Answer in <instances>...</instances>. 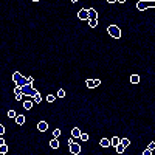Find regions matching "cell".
<instances>
[{
    "label": "cell",
    "mask_w": 155,
    "mask_h": 155,
    "mask_svg": "<svg viewBox=\"0 0 155 155\" xmlns=\"http://www.w3.org/2000/svg\"><path fill=\"white\" fill-rule=\"evenodd\" d=\"M13 81H14V84H16V87H23V85L26 84V79L22 76L19 71H14V73H13Z\"/></svg>",
    "instance_id": "1"
},
{
    "label": "cell",
    "mask_w": 155,
    "mask_h": 155,
    "mask_svg": "<svg viewBox=\"0 0 155 155\" xmlns=\"http://www.w3.org/2000/svg\"><path fill=\"white\" fill-rule=\"evenodd\" d=\"M107 31H109V34H110L112 37H115V39H119L121 37V30L116 26V25H110L107 28Z\"/></svg>",
    "instance_id": "2"
},
{
    "label": "cell",
    "mask_w": 155,
    "mask_h": 155,
    "mask_svg": "<svg viewBox=\"0 0 155 155\" xmlns=\"http://www.w3.org/2000/svg\"><path fill=\"white\" fill-rule=\"evenodd\" d=\"M37 93V90L33 87V85H23V87H22V95H25V96H33Z\"/></svg>",
    "instance_id": "3"
},
{
    "label": "cell",
    "mask_w": 155,
    "mask_h": 155,
    "mask_svg": "<svg viewBox=\"0 0 155 155\" xmlns=\"http://www.w3.org/2000/svg\"><path fill=\"white\" fill-rule=\"evenodd\" d=\"M149 5H154V2L151 0H140V2H136V9L138 11H144V9H147L149 8Z\"/></svg>",
    "instance_id": "4"
},
{
    "label": "cell",
    "mask_w": 155,
    "mask_h": 155,
    "mask_svg": "<svg viewBox=\"0 0 155 155\" xmlns=\"http://www.w3.org/2000/svg\"><path fill=\"white\" fill-rule=\"evenodd\" d=\"M68 146H70V152L73 155H78L79 152H81V146H79L78 143H71V144H68Z\"/></svg>",
    "instance_id": "5"
},
{
    "label": "cell",
    "mask_w": 155,
    "mask_h": 155,
    "mask_svg": "<svg viewBox=\"0 0 155 155\" xmlns=\"http://www.w3.org/2000/svg\"><path fill=\"white\" fill-rule=\"evenodd\" d=\"M78 19L81 20H89V14H87V8H82L78 11Z\"/></svg>",
    "instance_id": "6"
},
{
    "label": "cell",
    "mask_w": 155,
    "mask_h": 155,
    "mask_svg": "<svg viewBox=\"0 0 155 155\" xmlns=\"http://www.w3.org/2000/svg\"><path fill=\"white\" fill-rule=\"evenodd\" d=\"M85 82H87V87L89 89H95V87H98V85L101 84L99 79H87Z\"/></svg>",
    "instance_id": "7"
},
{
    "label": "cell",
    "mask_w": 155,
    "mask_h": 155,
    "mask_svg": "<svg viewBox=\"0 0 155 155\" xmlns=\"http://www.w3.org/2000/svg\"><path fill=\"white\" fill-rule=\"evenodd\" d=\"M87 14H89V20L90 19H96L98 20V11L95 8H87Z\"/></svg>",
    "instance_id": "8"
},
{
    "label": "cell",
    "mask_w": 155,
    "mask_h": 155,
    "mask_svg": "<svg viewBox=\"0 0 155 155\" xmlns=\"http://www.w3.org/2000/svg\"><path fill=\"white\" fill-rule=\"evenodd\" d=\"M37 130L39 132H47L48 130V123L47 121H41L37 124Z\"/></svg>",
    "instance_id": "9"
},
{
    "label": "cell",
    "mask_w": 155,
    "mask_h": 155,
    "mask_svg": "<svg viewBox=\"0 0 155 155\" xmlns=\"http://www.w3.org/2000/svg\"><path fill=\"white\" fill-rule=\"evenodd\" d=\"M25 109V110H31L33 109V101L31 99H26V101H23V106H22Z\"/></svg>",
    "instance_id": "10"
},
{
    "label": "cell",
    "mask_w": 155,
    "mask_h": 155,
    "mask_svg": "<svg viewBox=\"0 0 155 155\" xmlns=\"http://www.w3.org/2000/svg\"><path fill=\"white\" fill-rule=\"evenodd\" d=\"M81 133H82V132L79 130L78 127H73V130H71V138H79Z\"/></svg>",
    "instance_id": "11"
},
{
    "label": "cell",
    "mask_w": 155,
    "mask_h": 155,
    "mask_svg": "<svg viewBox=\"0 0 155 155\" xmlns=\"http://www.w3.org/2000/svg\"><path fill=\"white\" fill-rule=\"evenodd\" d=\"M50 146H51V149H59V140H57V138H53V140H51L50 141Z\"/></svg>",
    "instance_id": "12"
},
{
    "label": "cell",
    "mask_w": 155,
    "mask_h": 155,
    "mask_svg": "<svg viewBox=\"0 0 155 155\" xmlns=\"http://www.w3.org/2000/svg\"><path fill=\"white\" fill-rule=\"evenodd\" d=\"M16 123L19 126H23L25 124V116H23V115H17V116H16Z\"/></svg>",
    "instance_id": "13"
},
{
    "label": "cell",
    "mask_w": 155,
    "mask_h": 155,
    "mask_svg": "<svg viewBox=\"0 0 155 155\" xmlns=\"http://www.w3.org/2000/svg\"><path fill=\"white\" fill-rule=\"evenodd\" d=\"M119 141H121V140H119V138H118V136H113V138H112V141H110V146H113V147H116V146L119 144Z\"/></svg>",
    "instance_id": "14"
},
{
    "label": "cell",
    "mask_w": 155,
    "mask_h": 155,
    "mask_svg": "<svg viewBox=\"0 0 155 155\" xmlns=\"http://www.w3.org/2000/svg\"><path fill=\"white\" fill-rule=\"evenodd\" d=\"M130 82L132 84H138L140 82V76H138V74H132V76H130Z\"/></svg>",
    "instance_id": "15"
},
{
    "label": "cell",
    "mask_w": 155,
    "mask_h": 155,
    "mask_svg": "<svg viewBox=\"0 0 155 155\" xmlns=\"http://www.w3.org/2000/svg\"><path fill=\"white\" fill-rule=\"evenodd\" d=\"M41 101H42V96H41V93H39V91H37V93L33 96V102H37V104H39V102H41Z\"/></svg>",
    "instance_id": "16"
},
{
    "label": "cell",
    "mask_w": 155,
    "mask_h": 155,
    "mask_svg": "<svg viewBox=\"0 0 155 155\" xmlns=\"http://www.w3.org/2000/svg\"><path fill=\"white\" fill-rule=\"evenodd\" d=\"M99 144H101L102 147H109V146H110V140H107V138H102Z\"/></svg>",
    "instance_id": "17"
},
{
    "label": "cell",
    "mask_w": 155,
    "mask_h": 155,
    "mask_svg": "<svg viewBox=\"0 0 155 155\" xmlns=\"http://www.w3.org/2000/svg\"><path fill=\"white\" fill-rule=\"evenodd\" d=\"M89 26L90 28H96V26H98V20H96V19H90L89 20Z\"/></svg>",
    "instance_id": "18"
},
{
    "label": "cell",
    "mask_w": 155,
    "mask_h": 155,
    "mask_svg": "<svg viewBox=\"0 0 155 155\" xmlns=\"http://www.w3.org/2000/svg\"><path fill=\"white\" fill-rule=\"evenodd\" d=\"M119 143H121V144L124 146V149L130 146V140H129V138H123V140H121V141H119Z\"/></svg>",
    "instance_id": "19"
},
{
    "label": "cell",
    "mask_w": 155,
    "mask_h": 155,
    "mask_svg": "<svg viewBox=\"0 0 155 155\" xmlns=\"http://www.w3.org/2000/svg\"><path fill=\"white\" fill-rule=\"evenodd\" d=\"M115 151H116V154H123V152H124V146L121 144V143H119V144L115 147Z\"/></svg>",
    "instance_id": "20"
},
{
    "label": "cell",
    "mask_w": 155,
    "mask_h": 155,
    "mask_svg": "<svg viewBox=\"0 0 155 155\" xmlns=\"http://www.w3.org/2000/svg\"><path fill=\"white\" fill-rule=\"evenodd\" d=\"M6 152H8V146H6V143H5V144L0 146V154H6Z\"/></svg>",
    "instance_id": "21"
},
{
    "label": "cell",
    "mask_w": 155,
    "mask_h": 155,
    "mask_svg": "<svg viewBox=\"0 0 155 155\" xmlns=\"http://www.w3.org/2000/svg\"><path fill=\"white\" fill-rule=\"evenodd\" d=\"M56 96H57V98H64V96H65V90H57V93H56Z\"/></svg>",
    "instance_id": "22"
},
{
    "label": "cell",
    "mask_w": 155,
    "mask_h": 155,
    "mask_svg": "<svg viewBox=\"0 0 155 155\" xmlns=\"http://www.w3.org/2000/svg\"><path fill=\"white\" fill-rule=\"evenodd\" d=\"M59 136H61V130L59 129H54L53 130V138H59Z\"/></svg>",
    "instance_id": "23"
},
{
    "label": "cell",
    "mask_w": 155,
    "mask_h": 155,
    "mask_svg": "<svg viewBox=\"0 0 155 155\" xmlns=\"http://www.w3.org/2000/svg\"><path fill=\"white\" fill-rule=\"evenodd\" d=\"M79 138H81V141H89V135H87V133H81V136H79Z\"/></svg>",
    "instance_id": "24"
},
{
    "label": "cell",
    "mask_w": 155,
    "mask_h": 155,
    "mask_svg": "<svg viewBox=\"0 0 155 155\" xmlns=\"http://www.w3.org/2000/svg\"><path fill=\"white\" fill-rule=\"evenodd\" d=\"M33 81H34L33 76H28V78H26V84H25V85H33Z\"/></svg>",
    "instance_id": "25"
},
{
    "label": "cell",
    "mask_w": 155,
    "mask_h": 155,
    "mask_svg": "<svg viewBox=\"0 0 155 155\" xmlns=\"http://www.w3.org/2000/svg\"><path fill=\"white\" fill-rule=\"evenodd\" d=\"M54 99H56L54 95H48V96H47V101H48V102H54Z\"/></svg>",
    "instance_id": "26"
},
{
    "label": "cell",
    "mask_w": 155,
    "mask_h": 155,
    "mask_svg": "<svg viewBox=\"0 0 155 155\" xmlns=\"http://www.w3.org/2000/svg\"><path fill=\"white\" fill-rule=\"evenodd\" d=\"M8 116H9V118H16V116H17L16 110H9V112H8Z\"/></svg>",
    "instance_id": "27"
},
{
    "label": "cell",
    "mask_w": 155,
    "mask_h": 155,
    "mask_svg": "<svg viewBox=\"0 0 155 155\" xmlns=\"http://www.w3.org/2000/svg\"><path fill=\"white\" fill-rule=\"evenodd\" d=\"M14 93L16 95H22V87H16L14 89Z\"/></svg>",
    "instance_id": "28"
},
{
    "label": "cell",
    "mask_w": 155,
    "mask_h": 155,
    "mask_svg": "<svg viewBox=\"0 0 155 155\" xmlns=\"http://www.w3.org/2000/svg\"><path fill=\"white\" fill-rule=\"evenodd\" d=\"M5 132H6V130H5V127H3L2 124H0V136H3V135H5Z\"/></svg>",
    "instance_id": "29"
},
{
    "label": "cell",
    "mask_w": 155,
    "mask_h": 155,
    "mask_svg": "<svg viewBox=\"0 0 155 155\" xmlns=\"http://www.w3.org/2000/svg\"><path fill=\"white\" fill-rule=\"evenodd\" d=\"M149 151H154V149H155V143H149Z\"/></svg>",
    "instance_id": "30"
},
{
    "label": "cell",
    "mask_w": 155,
    "mask_h": 155,
    "mask_svg": "<svg viewBox=\"0 0 155 155\" xmlns=\"http://www.w3.org/2000/svg\"><path fill=\"white\" fill-rule=\"evenodd\" d=\"M143 155H152V151H149V149H146V151L143 152Z\"/></svg>",
    "instance_id": "31"
},
{
    "label": "cell",
    "mask_w": 155,
    "mask_h": 155,
    "mask_svg": "<svg viewBox=\"0 0 155 155\" xmlns=\"http://www.w3.org/2000/svg\"><path fill=\"white\" fill-rule=\"evenodd\" d=\"M22 98H23V95H16V101H22Z\"/></svg>",
    "instance_id": "32"
},
{
    "label": "cell",
    "mask_w": 155,
    "mask_h": 155,
    "mask_svg": "<svg viewBox=\"0 0 155 155\" xmlns=\"http://www.w3.org/2000/svg\"><path fill=\"white\" fill-rule=\"evenodd\" d=\"M2 144H5V140L2 138V136H0V146H2Z\"/></svg>",
    "instance_id": "33"
},
{
    "label": "cell",
    "mask_w": 155,
    "mask_h": 155,
    "mask_svg": "<svg viewBox=\"0 0 155 155\" xmlns=\"http://www.w3.org/2000/svg\"><path fill=\"white\" fill-rule=\"evenodd\" d=\"M0 155H5V154H0Z\"/></svg>",
    "instance_id": "34"
}]
</instances>
